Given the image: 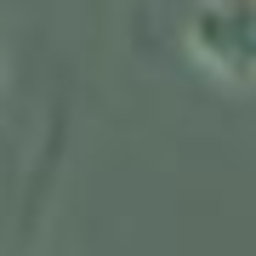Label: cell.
<instances>
[{
	"instance_id": "obj_1",
	"label": "cell",
	"mask_w": 256,
	"mask_h": 256,
	"mask_svg": "<svg viewBox=\"0 0 256 256\" xmlns=\"http://www.w3.org/2000/svg\"><path fill=\"white\" fill-rule=\"evenodd\" d=\"M256 0H194L182 23V46L210 80L245 92L256 74V40H250Z\"/></svg>"
}]
</instances>
